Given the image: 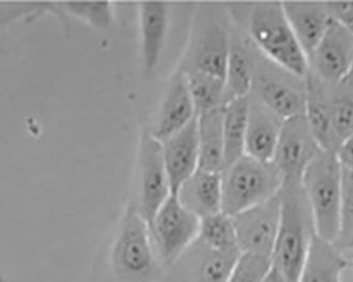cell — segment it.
<instances>
[{
    "mask_svg": "<svg viewBox=\"0 0 353 282\" xmlns=\"http://www.w3.org/2000/svg\"><path fill=\"white\" fill-rule=\"evenodd\" d=\"M279 230L272 264L289 282H297L314 240V221L301 181H285L279 194Z\"/></svg>",
    "mask_w": 353,
    "mask_h": 282,
    "instance_id": "cell-1",
    "label": "cell"
},
{
    "mask_svg": "<svg viewBox=\"0 0 353 282\" xmlns=\"http://www.w3.org/2000/svg\"><path fill=\"white\" fill-rule=\"evenodd\" d=\"M245 25V37L261 55L293 74L306 77L308 57L288 21L283 3H253Z\"/></svg>",
    "mask_w": 353,
    "mask_h": 282,
    "instance_id": "cell-2",
    "label": "cell"
},
{
    "mask_svg": "<svg viewBox=\"0 0 353 282\" xmlns=\"http://www.w3.org/2000/svg\"><path fill=\"white\" fill-rule=\"evenodd\" d=\"M110 264L119 282H163L166 269L159 257L150 226L132 204L119 223L111 246Z\"/></svg>",
    "mask_w": 353,
    "mask_h": 282,
    "instance_id": "cell-3",
    "label": "cell"
},
{
    "mask_svg": "<svg viewBox=\"0 0 353 282\" xmlns=\"http://www.w3.org/2000/svg\"><path fill=\"white\" fill-rule=\"evenodd\" d=\"M312 212L316 236L334 243L342 200L343 168L336 154L322 150L301 179Z\"/></svg>",
    "mask_w": 353,
    "mask_h": 282,
    "instance_id": "cell-4",
    "label": "cell"
},
{
    "mask_svg": "<svg viewBox=\"0 0 353 282\" xmlns=\"http://www.w3.org/2000/svg\"><path fill=\"white\" fill-rule=\"evenodd\" d=\"M222 212L231 217L269 201L281 192L283 178L272 161L245 156L221 172Z\"/></svg>",
    "mask_w": 353,
    "mask_h": 282,
    "instance_id": "cell-5",
    "label": "cell"
},
{
    "mask_svg": "<svg viewBox=\"0 0 353 282\" xmlns=\"http://www.w3.org/2000/svg\"><path fill=\"white\" fill-rule=\"evenodd\" d=\"M253 48L254 75L250 97L257 99L283 121L305 114L306 77L281 68L261 55L254 46Z\"/></svg>",
    "mask_w": 353,
    "mask_h": 282,
    "instance_id": "cell-6",
    "label": "cell"
},
{
    "mask_svg": "<svg viewBox=\"0 0 353 282\" xmlns=\"http://www.w3.org/2000/svg\"><path fill=\"white\" fill-rule=\"evenodd\" d=\"M201 15L178 69L200 71L224 79L232 29L214 10H202Z\"/></svg>",
    "mask_w": 353,
    "mask_h": 282,
    "instance_id": "cell-7",
    "label": "cell"
},
{
    "mask_svg": "<svg viewBox=\"0 0 353 282\" xmlns=\"http://www.w3.org/2000/svg\"><path fill=\"white\" fill-rule=\"evenodd\" d=\"M137 202L134 208L152 226L157 212L172 194L164 164L162 144L150 130L143 132L139 144Z\"/></svg>",
    "mask_w": 353,
    "mask_h": 282,
    "instance_id": "cell-8",
    "label": "cell"
},
{
    "mask_svg": "<svg viewBox=\"0 0 353 282\" xmlns=\"http://www.w3.org/2000/svg\"><path fill=\"white\" fill-rule=\"evenodd\" d=\"M199 228V218L182 205L176 194H170L150 226L154 246L165 269L197 239Z\"/></svg>",
    "mask_w": 353,
    "mask_h": 282,
    "instance_id": "cell-9",
    "label": "cell"
},
{
    "mask_svg": "<svg viewBox=\"0 0 353 282\" xmlns=\"http://www.w3.org/2000/svg\"><path fill=\"white\" fill-rule=\"evenodd\" d=\"M308 73L329 86L339 84L353 67V33L333 19L321 41L308 57Z\"/></svg>",
    "mask_w": 353,
    "mask_h": 282,
    "instance_id": "cell-10",
    "label": "cell"
},
{
    "mask_svg": "<svg viewBox=\"0 0 353 282\" xmlns=\"http://www.w3.org/2000/svg\"><path fill=\"white\" fill-rule=\"evenodd\" d=\"M322 152L305 114L283 121L272 162L285 181H301L305 170Z\"/></svg>",
    "mask_w": 353,
    "mask_h": 282,
    "instance_id": "cell-11",
    "label": "cell"
},
{
    "mask_svg": "<svg viewBox=\"0 0 353 282\" xmlns=\"http://www.w3.org/2000/svg\"><path fill=\"white\" fill-rule=\"evenodd\" d=\"M239 256L216 251L197 238L166 269L163 282H227Z\"/></svg>",
    "mask_w": 353,
    "mask_h": 282,
    "instance_id": "cell-12",
    "label": "cell"
},
{
    "mask_svg": "<svg viewBox=\"0 0 353 282\" xmlns=\"http://www.w3.org/2000/svg\"><path fill=\"white\" fill-rule=\"evenodd\" d=\"M281 202L277 194L232 217L240 253L271 258L279 230Z\"/></svg>",
    "mask_w": 353,
    "mask_h": 282,
    "instance_id": "cell-13",
    "label": "cell"
},
{
    "mask_svg": "<svg viewBox=\"0 0 353 282\" xmlns=\"http://www.w3.org/2000/svg\"><path fill=\"white\" fill-rule=\"evenodd\" d=\"M197 117L185 75L180 69L172 73L160 108L156 115L152 136L160 142L176 134Z\"/></svg>",
    "mask_w": 353,
    "mask_h": 282,
    "instance_id": "cell-14",
    "label": "cell"
},
{
    "mask_svg": "<svg viewBox=\"0 0 353 282\" xmlns=\"http://www.w3.org/2000/svg\"><path fill=\"white\" fill-rule=\"evenodd\" d=\"M164 164L172 194L199 168L197 117L188 126L161 142Z\"/></svg>",
    "mask_w": 353,
    "mask_h": 282,
    "instance_id": "cell-15",
    "label": "cell"
},
{
    "mask_svg": "<svg viewBox=\"0 0 353 282\" xmlns=\"http://www.w3.org/2000/svg\"><path fill=\"white\" fill-rule=\"evenodd\" d=\"M141 57L146 71H152L161 61L170 28V5L166 3H139Z\"/></svg>",
    "mask_w": 353,
    "mask_h": 282,
    "instance_id": "cell-16",
    "label": "cell"
},
{
    "mask_svg": "<svg viewBox=\"0 0 353 282\" xmlns=\"http://www.w3.org/2000/svg\"><path fill=\"white\" fill-rule=\"evenodd\" d=\"M283 124L281 117L250 97L245 154L257 160L272 161Z\"/></svg>",
    "mask_w": 353,
    "mask_h": 282,
    "instance_id": "cell-17",
    "label": "cell"
},
{
    "mask_svg": "<svg viewBox=\"0 0 353 282\" xmlns=\"http://www.w3.org/2000/svg\"><path fill=\"white\" fill-rule=\"evenodd\" d=\"M174 194L199 219L222 212L221 172L198 168Z\"/></svg>",
    "mask_w": 353,
    "mask_h": 282,
    "instance_id": "cell-18",
    "label": "cell"
},
{
    "mask_svg": "<svg viewBox=\"0 0 353 282\" xmlns=\"http://www.w3.org/2000/svg\"><path fill=\"white\" fill-rule=\"evenodd\" d=\"M283 11L307 57L326 33L333 17L326 3H283Z\"/></svg>",
    "mask_w": 353,
    "mask_h": 282,
    "instance_id": "cell-19",
    "label": "cell"
},
{
    "mask_svg": "<svg viewBox=\"0 0 353 282\" xmlns=\"http://www.w3.org/2000/svg\"><path fill=\"white\" fill-rule=\"evenodd\" d=\"M254 48L237 28H232L229 55L224 75L227 104L233 99L250 97L253 85Z\"/></svg>",
    "mask_w": 353,
    "mask_h": 282,
    "instance_id": "cell-20",
    "label": "cell"
},
{
    "mask_svg": "<svg viewBox=\"0 0 353 282\" xmlns=\"http://www.w3.org/2000/svg\"><path fill=\"white\" fill-rule=\"evenodd\" d=\"M307 99L305 117L319 147L326 152H336L339 142L329 104V85L325 84L310 73L306 75Z\"/></svg>",
    "mask_w": 353,
    "mask_h": 282,
    "instance_id": "cell-21",
    "label": "cell"
},
{
    "mask_svg": "<svg viewBox=\"0 0 353 282\" xmlns=\"http://www.w3.org/2000/svg\"><path fill=\"white\" fill-rule=\"evenodd\" d=\"M348 267L343 252L315 236L297 282H343Z\"/></svg>",
    "mask_w": 353,
    "mask_h": 282,
    "instance_id": "cell-22",
    "label": "cell"
},
{
    "mask_svg": "<svg viewBox=\"0 0 353 282\" xmlns=\"http://www.w3.org/2000/svg\"><path fill=\"white\" fill-rule=\"evenodd\" d=\"M199 168L224 170L223 107L197 115Z\"/></svg>",
    "mask_w": 353,
    "mask_h": 282,
    "instance_id": "cell-23",
    "label": "cell"
},
{
    "mask_svg": "<svg viewBox=\"0 0 353 282\" xmlns=\"http://www.w3.org/2000/svg\"><path fill=\"white\" fill-rule=\"evenodd\" d=\"M250 97L236 99L223 107L224 168L245 154Z\"/></svg>",
    "mask_w": 353,
    "mask_h": 282,
    "instance_id": "cell-24",
    "label": "cell"
},
{
    "mask_svg": "<svg viewBox=\"0 0 353 282\" xmlns=\"http://www.w3.org/2000/svg\"><path fill=\"white\" fill-rule=\"evenodd\" d=\"M182 72L185 75L197 115L227 105L224 79L200 71L190 70Z\"/></svg>",
    "mask_w": 353,
    "mask_h": 282,
    "instance_id": "cell-25",
    "label": "cell"
},
{
    "mask_svg": "<svg viewBox=\"0 0 353 282\" xmlns=\"http://www.w3.org/2000/svg\"><path fill=\"white\" fill-rule=\"evenodd\" d=\"M53 16L68 29V17L83 21L99 30H107L114 21L111 3H53Z\"/></svg>",
    "mask_w": 353,
    "mask_h": 282,
    "instance_id": "cell-26",
    "label": "cell"
},
{
    "mask_svg": "<svg viewBox=\"0 0 353 282\" xmlns=\"http://www.w3.org/2000/svg\"><path fill=\"white\" fill-rule=\"evenodd\" d=\"M198 239L210 248L225 254H241L233 219L223 212L200 219Z\"/></svg>",
    "mask_w": 353,
    "mask_h": 282,
    "instance_id": "cell-27",
    "label": "cell"
},
{
    "mask_svg": "<svg viewBox=\"0 0 353 282\" xmlns=\"http://www.w3.org/2000/svg\"><path fill=\"white\" fill-rule=\"evenodd\" d=\"M329 104L333 128L340 145L353 134V81L347 77L329 86Z\"/></svg>",
    "mask_w": 353,
    "mask_h": 282,
    "instance_id": "cell-28",
    "label": "cell"
},
{
    "mask_svg": "<svg viewBox=\"0 0 353 282\" xmlns=\"http://www.w3.org/2000/svg\"><path fill=\"white\" fill-rule=\"evenodd\" d=\"M333 244L343 253L353 252V172L344 168L339 233Z\"/></svg>",
    "mask_w": 353,
    "mask_h": 282,
    "instance_id": "cell-29",
    "label": "cell"
},
{
    "mask_svg": "<svg viewBox=\"0 0 353 282\" xmlns=\"http://www.w3.org/2000/svg\"><path fill=\"white\" fill-rule=\"evenodd\" d=\"M271 267V258L256 254L241 253L227 282H263Z\"/></svg>",
    "mask_w": 353,
    "mask_h": 282,
    "instance_id": "cell-30",
    "label": "cell"
},
{
    "mask_svg": "<svg viewBox=\"0 0 353 282\" xmlns=\"http://www.w3.org/2000/svg\"><path fill=\"white\" fill-rule=\"evenodd\" d=\"M50 12L51 3H0V29L19 21H33Z\"/></svg>",
    "mask_w": 353,
    "mask_h": 282,
    "instance_id": "cell-31",
    "label": "cell"
},
{
    "mask_svg": "<svg viewBox=\"0 0 353 282\" xmlns=\"http://www.w3.org/2000/svg\"><path fill=\"white\" fill-rule=\"evenodd\" d=\"M333 19L348 28L353 33V3H326Z\"/></svg>",
    "mask_w": 353,
    "mask_h": 282,
    "instance_id": "cell-32",
    "label": "cell"
},
{
    "mask_svg": "<svg viewBox=\"0 0 353 282\" xmlns=\"http://www.w3.org/2000/svg\"><path fill=\"white\" fill-rule=\"evenodd\" d=\"M336 157L344 170L353 172V134L347 138L336 150Z\"/></svg>",
    "mask_w": 353,
    "mask_h": 282,
    "instance_id": "cell-33",
    "label": "cell"
},
{
    "mask_svg": "<svg viewBox=\"0 0 353 282\" xmlns=\"http://www.w3.org/2000/svg\"><path fill=\"white\" fill-rule=\"evenodd\" d=\"M263 282H289L288 281L287 278L283 276V274L281 273L279 270H277L276 268L272 264V267L270 268L269 271H268L267 275L263 278Z\"/></svg>",
    "mask_w": 353,
    "mask_h": 282,
    "instance_id": "cell-34",
    "label": "cell"
},
{
    "mask_svg": "<svg viewBox=\"0 0 353 282\" xmlns=\"http://www.w3.org/2000/svg\"><path fill=\"white\" fill-rule=\"evenodd\" d=\"M348 77H349V79H352V81H353V67H352V70H351L350 74H349Z\"/></svg>",
    "mask_w": 353,
    "mask_h": 282,
    "instance_id": "cell-35",
    "label": "cell"
}]
</instances>
